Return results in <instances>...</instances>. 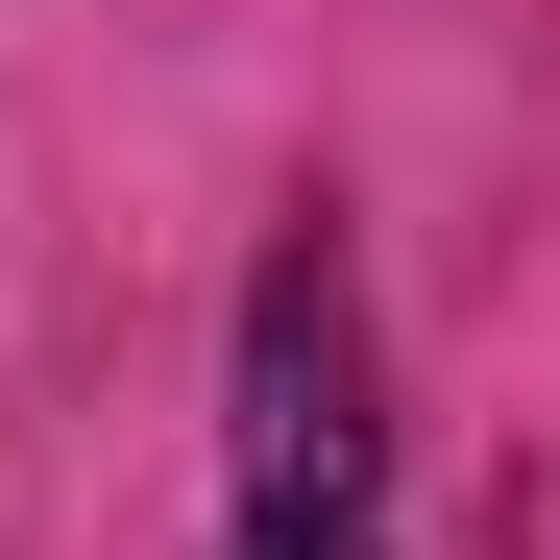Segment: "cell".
I'll list each match as a JSON object with an SVG mask.
<instances>
[{"mask_svg": "<svg viewBox=\"0 0 560 560\" xmlns=\"http://www.w3.org/2000/svg\"><path fill=\"white\" fill-rule=\"evenodd\" d=\"M220 560H390V317H365V220L293 196L244 244L220 317Z\"/></svg>", "mask_w": 560, "mask_h": 560, "instance_id": "obj_1", "label": "cell"}]
</instances>
